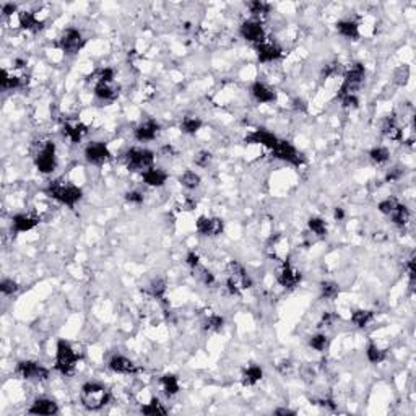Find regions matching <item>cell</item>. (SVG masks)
I'll use <instances>...</instances> for the list:
<instances>
[{
	"label": "cell",
	"instance_id": "obj_1",
	"mask_svg": "<svg viewBox=\"0 0 416 416\" xmlns=\"http://www.w3.org/2000/svg\"><path fill=\"white\" fill-rule=\"evenodd\" d=\"M80 398H82V403L85 408H88L91 411H96L109 403V400H111V392H109L103 384L86 382L82 387Z\"/></svg>",
	"mask_w": 416,
	"mask_h": 416
},
{
	"label": "cell",
	"instance_id": "obj_2",
	"mask_svg": "<svg viewBox=\"0 0 416 416\" xmlns=\"http://www.w3.org/2000/svg\"><path fill=\"white\" fill-rule=\"evenodd\" d=\"M47 194H49V197H52V199H55L57 202H61L67 207H75L83 197L82 189L70 184V182H65L62 179L50 182L47 187Z\"/></svg>",
	"mask_w": 416,
	"mask_h": 416
},
{
	"label": "cell",
	"instance_id": "obj_3",
	"mask_svg": "<svg viewBox=\"0 0 416 416\" xmlns=\"http://www.w3.org/2000/svg\"><path fill=\"white\" fill-rule=\"evenodd\" d=\"M78 363V354L69 341L59 340L57 343V354H55V369L64 376H72L75 372Z\"/></svg>",
	"mask_w": 416,
	"mask_h": 416
},
{
	"label": "cell",
	"instance_id": "obj_4",
	"mask_svg": "<svg viewBox=\"0 0 416 416\" xmlns=\"http://www.w3.org/2000/svg\"><path fill=\"white\" fill-rule=\"evenodd\" d=\"M155 153L147 148H130L126 153V164L130 171H140L142 174L153 167Z\"/></svg>",
	"mask_w": 416,
	"mask_h": 416
},
{
	"label": "cell",
	"instance_id": "obj_5",
	"mask_svg": "<svg viewBox=\"0 0 416 416\" xmlns=\"http://www.w3.org/2000/svg\"><path fill=\"white\" fill-rule=\"evenodd\" d=\"M228 280H226V286L231 294H239L241 289H247L252 286L251 276L246 273L244 267L237 264V262H231L228 267Z\"/></svg>",
	"mask_w": 416,
	"mask_h": 416
},
{
	"label": "cell",
	"instance_id": "obj_6",
	"mask_svg": "<svg viewBox=\"0 0 416 416\" xmlns=\"http://www.w3.org/2000/svg\"><path fill=\"white\" fill-rule=\"evenodd\" d=\"M366 78V69L363 64H354L345 74V80L341 83V88L338 91V96H348V94H356V91L361 88V85Z\"/></svg>",
	"mask_w": 416,
	"mask_h": 416
},
{
	"label": "cell",
	"instance_id": "obj_7",
	"mask_svg": "<svg viewBox=\"0 0 416 416\" xmlns=\"http://www.w3.org/2000/svg\"><path fill=\"white\" fill-rule=\"evenodd\" d=\"M34 164L38 171L42 174H49L55 169L57 156H55V145L54 142H46L34 156Z\"/></svg>",
	"mask_w": 416,
	"mask_h": 416
},
{
	"label": "cell",
	"instance_id": "obj_8",
	"mask_svg": "<svg viewBox=\"0 0 416 416\" xmlns=\"http://www.w3.org/2000/svg\"><path fill=\"white\" fill-rule=\"evenodd\" d=\"M17 374L25 381L42 382L49 377V369L34 361H21L17 366Z\"/></svg>",
	"mask_w": 416,
	"mask_h": 416
},
{
	"label": "cell",
	"instance_id": "obj_9",
	"mask_svg": "<svg viewBox=\"0 0 416 416\" xmlns=\"http://www.w3.org/2000/svg\"><path fill=\"white\" fill-rule=\"evenodd\" d=\"M83 44H85V39H83L82 33H80L78 30H74V28L65 30L59 38V47L69 55L77 54L78 50L83 47Z\"/></svg>",
	"mask_w": 416,
	"mask_h": 416
},
{
	"label": "cell",
	"instance_id": "obj_10",
	"mask_svg": "<svg viewBox=\"0 0 416 416\" xmlns=\"http://www.w3.org/2000/svg\"><path fill=\"white\" fill-rule=\"evenodd\" d=\"M272 153H273L275 158L281 159V161H286V163L294 164V166L303 164L301 153H299L293 145H291L289 142H286V140H278V143H276V147L272 150Z\"/></svg>",
	"mask_w": 416,
	"mask_h": 416
},
{
	"label": "cell",
	"instance_id": "obj_11",
	"mask_svg": "<svg viewBox=\"0 0 416 416\" xmlns=\"http://www.w3.org/2000/svg\"><path fill=\"white\" fill-rule=\"evenodd\" d=\"M241 36L249 41V42H254L255 46L262 44V42H265V31H264V26H262L260 21L257 20H249V21H244L243 25H241Z\"/></svg>",
	"mask_w": 416,
	"mask_h": 416
},
{
	"label": "cell",
	"instance_id": "obj_12",
	"mask_svg": "<svg viewBox=\"0 0 416 416\" xmlns=\"http://www.w3.org/2000/svg\"><path fill=\"white\" fill-rule=\"evenodd\" d=\"M197 231L200 232L202 236L208 237H216L220 236L224 229V221L221 218H208V216H199V220L195 223Z\"/></svg>",
	"mask_w": 416,
	"mask_h": 416
},
{
	"label": "cell",
	"instance_id": "obj_13",
	"mask_svg": "<svg viewBox=\"0 0 416 416\" xmlns=\"http://www.w3.org/2000/svg\"><path fill=\"white\" fill-rule=\"evenodd\" d=\"M85 158L91 164H103L111 158V151H109L107 145L103 142H91L85 148Z\"/></svg>",
	"mask_w": 416,
	"mask_h": 416
},
{
	"label": "cell",
	"instance_id": "obj_14",
	"mask_svg": "<svg viewBox=\"0 0 416 416\" xmlns=\"http://www.w3.org/2000/svg\"><path fill=\"white\" fill-rule=\"evenodd\" d=\"M276 280L284 288H296L299 281H301V273L298 272L294 267H291L289 264H283L278 268V273H276Z\"/></svg>",
	"mask_w": 416,
	"mask_h": 416
},
{
	"label": "cell",
	"instance_id": "obj_15",
	"mask_svg": "<svg viewBox=\"0 0 416 416\" xmlns=\"http://www.w3.org/2000/svg\"><path fill=\"white\" fill-rule=\"evenodd\" d=\"M159 134V124L153 119H147L135 129V138L138 142H151Z\"/></svg>",
	"mask_w": 416,
	"mask_h": 416
},
{
	"label": "cell",
	"instance_id": "obj_16",
	"mask_svg": "<svg viewBox=\"0 0 416 416\" xmlns=\"http://www.w3.org/2000/svg\"><path fill=\"white\" fill-rule=\"evenodd\" d=\"M280 138H276L272 132H268L265 129H259V130H254V132L246 137V142L249 143H259V145H264V147L273 150L276 147V143H278Z\"/></svg>",
	"mask_w": 416,
	"mask_h": 416
},
{
	"label": "cell",
	"instance_id": "obj_17",
	"mask_svg": "<svg viewBox=\"0 0 416 416\" xmlns=\"http://www.w3.org/2000/svg\"><path fill=\"white\" fill-rule=\"evenodd\" d=\"M28 413L31 414H55L59 413V406L54 400L49 398H38L33 401V405L30 406Z\"/></svg>",
	"mask_w": 416,
	"mask_h": 416
},
{
	"label": "cell",
	"instance_id": "obj_18",
	"mask_svg": "<svg viewBox=\"0 0 416 416\" xmlns=\"http://www.w3.org/2000/svg\"><path fill=\"white\" fill-rule=\"evenodd\" d=\"M119 85H115L114 82H99L94 86V94H96V98L103 101H114L119 96Z\"/></svg>",
	"mask_w": 416,
	"mask_h": 416
},
{
	"label": "cell",
	"instance_id": "obj_19",
	"mask_svg": "<svg viewBox=\"0 0 416 416\" xmlns=\"http://www.w3.org/2000/svg\"><path fill=\"white\" fill-rule=\"evenodd\" d=\"M251 93L257 103H273L276 99V93L272 88H268L265 83H260V82H255L252 85Z\"/></svg>",
	"mask_w": 416,
	"mask_h": 416
},
{
	"label": "cell",
	"instance_id": "obj_20",
	"mask_svg": "<svg viewBox=\"0 0 416 416\" xmlns=\"http://www.w3.org/2000/svg\"><path fill=\"white\" fill-rule=\"evenodd\" d=\"M38 223H39L38 218L30 215V213H21V215H15L12 218V224H13V229H15V232L31 231Z\"/></svg>",
	"mask_w": 416,
	"mask_h": 416
},
{
	"label": "cell",
	"instance_id": "obj_21",
	"mask_svg": "<svg viewBox=\"0 0 416 416\" xmlns=\"http://www.w3.org/2000/svg\"><path fill=\"white\" fill-rule=\"evenodd\" d=\"M257 55L260 62H273L281 57V49L272 42H262L257 46Z\"/></svg>",
	"mask_w": 416,
	"mask_h": 416
},
{
	"label": "cell",
	"instance_id": "obj_22",
	"mask_svg": "<svg viewBox=\"0 0 416 416\" xmlns=\"http://www.w3.org/2000/svg\"><path fill=\"white\" fill-rule=\"evenodd\" d=\"M109 369L114 372H119V374H134L137 372L135 364L126 356H114L111 361H109Z\"/></svg>",
	"mask_w": 416,
	"mask_h": 416
},
{
	"label": "cell",
	"instance_id": "obj_23",
	"mask_svg": "<svg viewBox=\"0 0 416 416\" xmlns=\"http://www.w3.org/2000/svg\"><path fill=\"white\" fill-rule=\"evenodd\" d=\"M62 132H64V135L69 138L70 142H74V143H78L80 140H82V138L86 135V126H83L82 122H67L64 126V129H62Z\"/></svg>",
	"mask_w": 416,
	"mask_h": 416
},
{
	"label": "cell",
	"instance_id": "obj_24",
	"mask_svg": "<svg viewBox=\"0 0 416 416\" xmlns=\"http://www.w3.org/2000/svg\"><path fill=\"white\" fill-rule=\"evenodd\" d=\"M18 20H20V26L28 31H39V30H42V26H44V23L39 21L33 12L18 13Z\"/></svg>",
	"mask_w": 416,
	"mask_h": 416
},
{
	"label": "cell",
	"instance_id": "obj_25",
	"mask_svg": "<svg viewBox=\"0 0 416 416\" xmlns=\"http://www.w3.org/2000/svg\"><path fill=\"white\" fill-rule=\"evenodd\" d=\"M142 176H143L145 184L151 186V187H161L167 181V174L161 169H158V167H151V169L145 171Z\"/></svg>",
	"mask_w": 416,
	"mask_h": 416
},
{
	"label": "cell",
	"instance_id": "obj_26",
	"mask_svg": "<svg viewBox=\"0 0 416 416\" xmlns=\"http://www.w3.org/2000/svg\"><path fill=\"white\" fill-rule=\"evenodd\" d=\"M337 31L345 36L348 39H358L360 38V26H358L356 21H351V20H341L337 23Z\"/></svg>",
	"mask_w": 416,
	"mask_h": 416
},
{
	"label": "cell",
	"instance_id": "obj_27",
	"mask_svg": "<svg viewBox=\"0 0 416 416\" xmlns=\"http://www.w3.org/2000/svg\"><path fill=\"white\" fill-rule=\"evenodd\" d=\"M159 384H161V389L164 392V395H167V397H174L179 392V381H177V377L172 376V374L163 376Z\"/></svg>",
	"mask_w": 416,
	"mask_h": 416
},
{
	"label": "cell",
	"instance_id": "obj_28",
	"mask_svg": "<svg viewBox=\"0 0 416 416\" xmlns=\"http://www.w3.org/2000/svg\"><path fill=\"white\" fill-rule=\"evenodd\" d=\"M262 377H264V371H262V368L249 366L243 372V384L244 385H255Z\"/></svg>",
	"mask_w": 416,
	"mask_h": 416
},
{
	"label": "cell",
	"instance_id": "obj_29",
	"mask_svg": "<svg viewBox=\"0 0 416 416\" xmlns=\"http://www.w3.org/2000/svg\"><path fill=\"white\" fill-rule=\"evenodd\" d=\"M21 86V78L20 77H15V75H10L7 70H2L0 72V88L2 90H13V88H20Z\"/></svg>",
	"mask_w": 416,
	"mask_h": 416
},
{
	"label": "cell",
	"instance_id": "obj_30",
	"mask_svg": "<svg viewBox=\"0 0 416 416\" xmlns=\"http://www.w3.org/2000/svg\"><path fill=\"white\" fill-rule=\"evenodd\" d=\"M202 126H203L202 121L199 117H194V115H187V117H184V119H182V122H181L182 132L189 134V135L197 134L202 129Z\"/></svg>",
	"mask_w": 416,
	"mask_h": 416
},
{
	"label": "cell",
	"instance_id": "obj_31",
	"mask_svg": "<svg viewBox=\"0 0 416 416\" xmlns=\"http://www.w3.org/2000/svg\"><path fill=\"white\" fill-rule=\"evenodd\" d=\"M372 319H374V314H372L371 311L360 309V311H354V312H353V316H351V322H353L356 327L364 328V327H368V325L372 322Z\"/></svg>",
	"mask_w": 416,
	"mask_h": 416
},
{
	"label": "cell",
	"instance_id": "obj_32",
	"mask_svg": "<svg viewBox=\"0 0 416 416\" xmlns=\"http://www.w3.org/2000/svg\"><path fill=\"white\" fill-rule=\"evenodd\" d=\"M200 176L197 174L195 171H186L182 176L179 177V182H181V186L182 187H186L189 189V191H194V189H197L200 186Z\"/></svg>",
	"mask_w": 416,
	"mask_h": 416
},
{
	"label": "cell",
	"instance_id": "obj_33",
	"mask_svg": "<svg viewBox=\"0 0 416 416\" xmlns=\"http://www.w3.org/2000/svg\"><path fill=\"white\" fill-rule=\"evenodd\" d=\"M389 216L392 218V221L395 223V224L405 226L408 221H410V210H408L405 205H401V203H398V207L393 210Z\"/></svg>",
	"mask_w": 416,
	"mask_h": 416
},
{
	"label": "cell",
	"instance_id": "obj_34",
	"mask_svg": "<svg viewBox=\"0 0 416 416\" xmlns=\"http://www.w3.org/2000/svg\"><path fill=\"white\" fill-rule=\"evenodd\" d=\"M249 10L254 15V20L260 21L262 18H265L268 13H270V5L265 4V2H260V0H255V2H249Z\"/></svg>",
	"mask_w": 416,
	"mask_h": 416
},
{
	"label": "cell",
	"instance_id": "obj_35",
	"mask_svg": "<svg viewBox=\"0 0 416 416\" xmlns=\"http://www.w3.org/2000/svg\"><path fill=\"white\" fill-rule=\"evenodd\" d=\"M224 325V319L218 314H211L205 320H203V330L207 332H220Z\"/></svg>",
	"mask_w": 416,
	"mask_h": 416
},
{
	"label": "cell",
	"instance_id": "obj_36",
	"mask_svg": "<svg viewBox=\"0 0 416 416\" xmlns=\"http://www.w3.org/2000/svg\"><path fill=\"white\" fill-rule=\"evenodd\" d=\"M142 413H143V414H151V416H155V414H166L167 410L163 406V403H161V401H159L158 398H151L150 403H147L145 406H142Z\"/></svg>",
	"mask_w": 416,
	"mask_h": 416
},
{
	"label": "cell",
	"instance_id": "obj_37",
	"mask_svg": "<svg viewBox=\"0 0 416 416\" xmlns=\"http://www.w3.org/2000/svg\"><path fill=\"white\" fill-rule=\"evenodd\" d=\"M308 226H309L312 234H316L317 237H324L327 234V224L322 218H316V216L311 218L308 221Z\"/></svg>",
	"mask_w": 416,
	"mask_h": 416
},
{
	"label": "cell",
	"instance_id": "obj_38",
	"mask_svg": "<svg viewBox=\"0 0 416 416\" xmlns=\"http://www.w3.org/2000/svg\"><path fill=\"white\" fill-rule=\"evenodd\" d=\"M340 293L338 284L335 281H322L320 283V294L325 299H335Z\"/></svg>",
	"mask_w": 416,
	"mask_h": 416
},
{
	"label": "cell",
	"instance_id": "obj_39",
	"mask_svg": "<svg viewBox=\"0 0 416 416\" xmlns=\"http://www.w3.org/2000/svg\"><path fill=\"white\" fill-rule=\"evenodd\" d=\"M366 356L372 364H379V363H382L385 360V351L371 343V345L368 346V349H366Z\"/></svg>",
	"mask_w": 416,
	"mask_h": 416
},
{
	"label": "cell",
	"instance_id": "obj_40",
	"mask_svg": "<svg viewBox=\"0 0 416 416\" xmlns=\"http://www.w3.org/2000/svg\"><path fill=\"white\" fill-rule=\"evenodd\" d=\"M166 289H167V286H166L164 278H156V280H153L151 284H150V293L156 299H163Z\"/></svg>",
	"mask_w": 416,
	"mask_h": 416
},
{
	"label": "cell",
	"instance_id": "obj_41",
	"mask_svg": "<svg viewBox=\"0 0 416 416\" xmlns=\"http://www.w3.org/2000/svg\"><path fill=\"white\" fill-rule=\"evenodd\" d=\"M328 337L324 333H317V335H314V337L309 340V345L311 348H314L316 351H325V349L328 348Z\"/></svg>",
	"mask_w": 416,
	"mask_h": 416
},
{
	"label": "cell",
	"instance_id": "obj_42",
	"mask_svg": "<svg viewBox=\"0 0 416 416\" xmlns=\"http://www.w3.org/2000/svg\"><path fill=\"white\" fill-rule=\"evenodd\" d=\"M408 78H410V67L408 65H401V67L395 69V72H393V82L398 86L406 85Z\"/></svg>",
	"mask_w": 416,
	"mask_h": 416
},
{
	"label": "cell",
	"instance_id": "obj_43",
	"mask_svg": "<svg viewBox=\"0 0 416 416\" xmlns=\"http://www.w3.org/2000/svg\"><path fill=\"white\" fill-rule=\"evenodd\" d=\"M369 156H371V159H372L374 163L382 164V163L387 161V159H389L390 153H389V150L384 148V147H377V148H372V150H371Z\"/></svg>",
	"mask_w": 416,
	"mask_h": 416
},
{
	"label": "cell",
	"instance_id": "obj_44",
	"mask_svg": "<svg viewBox=\"0 0 416 416\" xmlns=\"http://www.w3.org/2000/svg\"><path fill=\"white\" fill-rule=\"evenodd\" d=\"M398 203H400V202L395 199V197H389V199H385V200H382L381 203H379L377 208H379V211H381V213H384V215L389 216V215L392 213V211L398 207Z\"/></svg>",
	"mask_w": 416,
	"mask_h": 416
},
{
	"label": "cell",
	"instance_id": "obj_45",
	"mask_svg": "<svg viewBox=\"0 0 416 416\" xmlns=\"http://www.w3.org/2000/svg\"><path fill=\"white\" fill-rule=\"evenodd\" d=\"M194 272H197V278L205 284V286H211V284L215 283V276H213V273L210 272V270L199 265L197 268H194Z\"/></svg>",
	"mask_w": 416,
	"mask_h": 416
},
{
	"label": "cell",
	"instance_id": "obj_46",
	"mask_svg": "<svg viewBox=\"0 0 416 416\" xmlns=\"http://www.w3.org/2000/svg\"><path fill=\"white\" fill-rule=\"evenodd\" d=\"M0 291H2L5 296H10L18 291V284H17V281L5 278V280H2V283H0Z\"/></svg>",
	"mask_w": 416,
	"mask_h": 416
},
{
	"label": "cell",
	"instance_id": "obj_47",
	"mask_svg": "<svg viewBox=\"0 0 416 416\" xmlns=\"http://www.w3.org/2000/svg\"><path fill=\"white\" fill-rule=\"evenodd\" d=\"M211 153L210 151H199L195 155V158H194V161H195V164L197 166H202V167H205V166H208L210 164V161H211Z\"/></svg>",
	"mask_w": 416,
	"mask_h": 416
},
{
	"label": "cell",
	"instance_id": "obj_48",
	"mask_svg": "<svg viewBox=\"0 0 416 416\" xmlns=\"http://www.w3.org/2000/svg\"><path fill=\"white\" fill-rule=\"evenodd\" d=\"M340 99H341L343 107H345V109H356L358 104H360V101H358L356 94H348V96H343Z\"/></svg>",
	"mask_w": 416,
	"mask_h": 416
},
{
	"label": "cell",
	"instance_id": "obj_49",
	"mask_svg": "<svg viewBox=\"0 0 416 416\" xmlns=\"http://www.w3.org/2000/svg\"><path fill=\"white\" fill-rule=\"evenodd\" d=\"M126 200L130 202V203H137V205H140V203L143 202V194L138 192V191L127 192V194H126Z\"/></svg>",
	"mask_w": 416,
	"mask_h": 416
},
{
	"label": "cell",
	"instance_id": "obj_50",
	"mask_svg": "<svg viewBox=\"0 0 416 416\" xmlns=\"http://www.w3.org/2000/svg\"><path fill=\"white\" fill-rule=\"evenodd\" d=\"M186 264L191 267L192 270L197 268L200 265V259H199V255H197L195 252H189L187 254V257H186Z\"/></svg>",
	"mask_w": 416,
	"mask_h": 416
},
{
	"label": "cell",
	"instance_id": "obj_51",
	"mask_svg": "<svg viewBox=\"0 0 416 416\" xmlns=\"http://www.w3.org/2000/svg\"><path fill=\"white\" fill-rule=\"evenodd\" d=\"M338 65H340V64H328V65H325V69L322 70V75H324L325 78H328V77H332V75H335V74H338V70H340Z\"/></svg>",
	"mask_w": 416,
	"mask_h": 416
},
{
	"label": "cell",
	"instance_id": "obj_52",
	"mask_svg": "<svg viewBox=\"0 0 416 416\" xmlns=\"http://www.w3.org/2000/svg\"><path fill=\"white\" fill-rule=\"evenodd\" d=\"M17 12V5L15 4H2V15L4 17H10Z\"/></svg>",
	"mask_w": 416,
	"mask_h": 416
},
{
	"label": "cell",
	"instance_id": "obj_53",
	"mask_svg": "<svg viewBox=\"0 0 416 416\" xmlns=\"http://www.w3.org/2000/svg\"><path fill=\"white\" fill-rule=\"evenodd\" d=\"M401 177V171L398 169V167H393V169H390V172L387 174V182H393V181H398Z\"/></svg>",
	"mask_w": 416,
	"mask_h": 416
},
{
	"label": "cell",
	"instance_id": "obj_54",
	"mask_svg": "<svg viewBox=\"0 0 416 416\" xmlns=\"http://www.w3.org/2000/svg\"><path fill=\"white\" fill-rule=\"evenodd\" d=\"M333 319H335V316L333 314H330V312H325L324 316H322V320H320V327H330L332 324H333Z\"/></svg>",
	"mask_w": 416,
	"mask_h": 416
},
{
	"label": "cell",
	"instance_id": "obj_55",
	"mask_svg": "<svg viewBox=\"0 0 416 416\" xmlns=\"http://www.w3.org/2000/svg\"><path fill=\"white\" fill-rule=\"evenodd\" d=\"M291 368H293V364H291V361H281V363L278 364V371L281 372V374H286V372H289Z\"/></svg>",
	"mask_w": 416,
	"mask_h": 416
},
{
	"label": "cell",
	"instance_id": "obj_56",
	"mask_svg": "<svg viewBox=\"0 0 416 416\" xmlns=\"http://www.w3.org/2000/svg\"><path fill=\"white\" fill-rule=\"evenodd\" d=\"M275 414H280V416H294L296 411L289 410V408H278V410H275Z\"/></svg>",
	"mask_w": 416,
	"mask_h": 416
},
{
	"label": "cell",
	"instance_id": "obj_57",
	"mask_svg": "<svg viewBox=\"0 0 416 416\" xmlns=\"http://www.w3.org/2000/svg\"><path fill=\"white\" fill-rule=\"evenodd\" d=\"M333 216H335V220L337 221H341L343 218H345V211H343V208H335Z\"/></svg>",
	"mask_w": 416,
	"mask_h": 416
},
{
	"label": "cell",
	"instance_id": "obj_58",
	"mask_svg": "<svg viewBox=\"0 0 416 416\" xmlns=\"http://www.w3.org/2000/svg\"><path fill=\"white\" fill-rule=\"evenodd\" d=\"M25 65H26L25 61H21V59H17V61H15V67H17V69H23Z\"/></svg>",
	"mask_w": 416,
	"mask_h": 416
},
{
	"label": "cell",
	"instance_id": "obj_59",
	"mask_svg": "<svg viewBox=\"0 0 416 416\" xmlns=\"http://www.w3.org/2000/svg\"><path fill=\"white\" fill-rule=\"evenodd\" d=\"M294 104H296V106H294L296 109H299V107L306 109V106H304V101H303V99H296V101H294Z\"/></svg>",
	"mask_w": 416,
	"mask_h": 416
}]
</instances>
